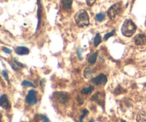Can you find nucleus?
<instances>
[{"instance_id":"f257e3e1","label":"nucleus","mask_w":146,"mask_h":122,"mask_svg":"<svg viewBox=\"0 0 146 122\" xmlns=\"http://www.w3.org/2000/svg\"><path fill=\"white\" fill-rule=\"evenodd\" d=\"M135 30H136V26L130 19L126 20L124 22L122 29H121L122 34L128 37H131L135 32Z\"/></svg>"},{"instance_id":"f03ea898","label":"nucleus","mask_w":146,"mask_h":122,"mask_svg":"<svg viewBox=\"0 0 146 122\" xmlns=\"http://www.w3.org/2000/svg\"><path fill=\"white\" fill-rule=\"evenodd\" d=\"M75 20L76 24L81 27L88 26V24H89V17H88L86 11H84V10L79 11L76 15Z\"/></svg>"},{"instance_id":"7ed1b4c3","label":"nucleus","mask_w":146,"mask_h":122,"mask_svg":"<svg viewBox=\"0 0 146 122\" xmlns=\"http://www.w3.org/2000/svg\"><path fill=\"white\" fill-rule=\"evenodd\" d=\"M121 11V5L119 3L113 5L108 11V15L111 19H114Z\"/></svg>"},{"instance_id":"20e7f679","label":"nucleus","mask_w":146,"mask_h":122,"mask_svg":"<svg viewBox=\"0 0 146 122\" xmlns=\"http://www.w3.org/2000/svg\"><path fill=\"white\" fill-rule=\"evenodd\" d=\"M26 101L27 104L30 105H34L37 102L36 98V91L34 90H30L28 92L27 97H26Z\"/></svg>"},{"instance_id":"39448f33","label":"nucleus","mask_w":146,"mask_h":122,"mask_svg":"<svg viewBox=\"0 0 146 122\" xmlns=\"http://www.w3.org/2000/svg\"><path fill=\"white\" fill-rule=\"evenodd\" d=\"M91 81H92V82L96 86L104 85V84H106L107 82V77H106L105 74H101L100 75L95 77V78H93L92 79H91Z\"/></svg>"},{"instance_id":"423d86ee","label":"nucleus","mask_w":146,"mask_h":122,"mask_svg":"<svg viewBox=\"0 0 146 122\" xmlns=\"http://www.w3.org/2000/svg\"><path fill=\"white\" fill-rule=\"evenodd\" d=\"M92 101H96L100 105L103 106L104 104V94L101 92H97L91 98Z\"/></svg>"},{"instance_id":"0eeeda50","label":"nucleus","mask_w":146,"mask_h":122,"mask_svg":"<svg viewBox=\"0 0 146 122\" xmlns=\"http://www.w3.org/2000/svg\"><path fill=\"white\" fill-rule=\"evenodd\" d=\"M134 41L136 45H143L146 43V35L144 34H139L135 37Z\"/></svg>"},{"instance_id":"6e6552de","label":"nucleus","mask_w":146,"mask_h":122,"mask_svg":"<svg viewBox=\"0 0 146 122\" xmlns=\"http://www.w3.org/2000/svg\"><path fill=\"white\" fill-rule=\"evenodd\" d=\"M55 94L56 95V99L61 104H65L68 99V94L66 92H58Z\"/></svg>"},{"instance_id":"1a4fd4ad","label":"nucleus","mask_w":146,"mask_h":122,"mask_svg":"<svg viewBox=\"0 0 146 122\" xmlns=\"http://www.w3.org/2000/svg\"><path fill=\"white\" fill-rule=\"evenodd\" d=\"M0 105H1L2 108L5 109H9L11 107L9 101L7 96L6 94H4V95L1 97V99H0Z\"/></svg>"},{"instance_id":"9d476101","label":"nucleus","mask_w":146,"mask_h":122,"mask_svg":"<svg viewBox=\"0 0 146 122\" xmlns=\"http://www.w3.org/2000/svg\"><path fill=\"white\" fill-rule=\"evenodd\" d=\"M15 51L19 55H26L29 53V50L25 47H18L15 49Z\"/></svg>"},{"instance_id":"9b49d317","label":"nucleus","mask_w":146,"mask_h":122,"mask_svg":"<svg viewBox=\"0 0 146 122\" xmlns=\"http://www.w3.org/2000/svg\"><path fill=\"white\" fill-rule=\"evenodd\" d=\"M137 122H146V112L141 111L138 113L136 117Z\"/></svg>"},{"instance_id":"f8f14e48","label":"nucleus","mask_w":146,"mask_h":122,"mask_svg":"<svg viewBox=\"0 0 146 122\" xmlns=\"http://www.w3.org/2000/svg\"><path fill=\"white\" fill-rule=\"evenodd\" d=\"M93 74H94V69L91 67H87L84 71V76L86 79H89L93 75Z\"/></svg>"},{"instance_id":"ddd939ff","label":"nucleus","mask_w":146,"mask_h":122,"mask_svg":"<svg viewBox=\"0 0 146 122\" xmlns=\"http://www.w3.org/2000/svg\"><path fill=\"white\" fill-rule=\"evenodd\" d=\"M97 56H98V51H96L94 52L91 57L88 59V63L91 64H94L96 63V61Z\"/></svg>"},{"instance_id":"4468645a","label":"nucleus","mask_w":146,"mask_h":122,"mask_svg":"<svg viewBox=\"0 0 146 122\" xmlns=\"http://www.w3.org/2000/svg\"><path fill=\"white\" fill-rule=\"evenodd\" d=\"M71 5H72V0H64L63 1V7L66 9H71Z\"/></svg>"},{"instance_id":"2eb2a0df","label":"nucleus","mask_w":146,"mask_h":122,"mask_svg":"<svg viewBox=\"0 0 146 122\" xmlns=\"http://www.w3.org/2000/svg\"><path fill=\"white\" fill-rule=\"evenodd\" d=\"M94 45H95V47H97V46H98L100 44H101V37L100 36L99 34H97L96 35L95 38H94Z\"/></svg>"},{"instance_id":"dca6fc26","label":"nucleus","mask_w":146,"mask_h":122,"mask_svg":"<svg viewBox=\"0 0 146 122\" xmlns=\"http://www.w3.org/2000/svg\"><path fill=\"white\" fill-rule=\"evenodd\" d=\"M94 88L93 86H90V87H87V88L83 89L81 90V93H82V94H90V93H91L93 90H94Z\"/></svg>"},{"instance_id":"f3484780","label":"nucleus","mask_w":146,"mask_h":122,"mask_svg":"<svg viewBox=\"0 0 146 122\" xmlns=\"http://www.w3.org/2000/svg\"><path fill=\"white\" fill-rule=\"evenodd\" d=\"M37 117H38V122H49V120L48 119V118L44 115H38Z\"/></svg>"},{"instance_id":"a211bd4d","label":"nucleus","mask_w":146,"mask_h":122,"mask_svg":"<svg viewBox=\"0 0 146 122\" xmlns=\"http://www.w3.org/2000/svg\"><path fill=\"white\" fill-rule=\"evenodd\" d=\"M104 18H105V15H104V14H103V13H100V14H97L96 17V19L97 21H103V20L104 19Z\"/></svg>"},{"instance_id":"6ab92c4d","label":"nucleus","mask_w":146,"mask_h":122,"mask_svg":"<svg viewBox=\"0 0 146 122\" xmlns=\"http://www.w3.org/2000/svg\"><path fill=\"white\" fill-rule=\"evenodd\" d=\"M115 30H113V31H111V32L106 34L105 36H104V39L107 40L108 38H110V37H112V36H113L114 34H115Z\"/></svg>"},{"instance_id":"aec40b11","label":"nucleus","mask_w":146,"mask_h":122,"mask_svg":"<svg viewBox=\"0 0 146 122\" xmlns=\"http://www.w3.org/2000/svg\"><path fill=\"white\" fill-rule=\"evenodd\" d=\"M88 110H87V109H84V111H83L82 115H81V117H80L79 122H82V121H83V119H84V117H85L86 116L87 114H88Z\"/></svg>"},{"instance_id":"412c9836","label":"nucleus","mask_w":146,"mask_h":122,"mask_svg":"<svg viewBox=\"0 0 146 122\" xmlns=\"http://www.w3.org/2000/svg\"><path fill=\"white\" fill-rule=\"evenodd\" d=\"M22 86H24V87H34V84L29 81H24L22 82Z\"/></svg>"},{"instance_id":"4be33fe9","label":"nucleus","mask_w":146,"mask_h":122,"mask_svg":"<svg viewBox=\"0 0 146 122\" xmlns=\"http://www.w3.org/2000/svg\"><path fill=\"white\" fill-rule=\"evenodd\" d=\"M2 75H3V77H4V79H5L6 80H7V82H9V78H8V75H7V72L6 71H2Z\"/></svg>"},{"instance_id":"5701e85b","label":"nucleus","mask_w":146,"mask_h":122,"mask_svg":"<svg viewBox=\"0 0 146 122\" xmlns=\"http://www.w3.org/2000/svg\"><path fill=\"white\" fill-rule=\"evenodd\" d=\"M95 1L96 0H86V3L88 6H92Z\"/></svg>"},{"instance_id":"b1692460","label":"nucleus","mask_w":146,"mask_h":122,"mask_svg":"<svg viewBox=\"0 0 146 122\" xmlns=\"http://www.w3.org/2000/svg\"><path fill=\"white\" fill-rule=\"evenodd\" d=\"M3 51H4L5 53H7V54H10V53L11 52V50L7 48H3Z\"/></svg>"},{"instance_id":"393cba45","label":"nucleus","mask_w":146,"mask_h":122,"mask_svg":"<svg viewBox=\"0 0 146 122\" xmlns=\"http://www.w3.org/2000/svg\"><path fill=\"white\" fill-rule=\"evenodd\" d=\"M14 62H15L16 64H18L19 66H20V67H24V65H23L22 64H21V63H19V62L18 61H17V59H14Z\"/></svg>"},{"instance_id":"a878e982","label":"nucleus","mask_w":146,"mask_h":122,"mask_svg":"<svg viewBox=\"0 0 146 122\" xmlns=\"http://www.w3.org/2000/svg\"><path fill=\"white\" fill-rule=\"evenodd\" d=\"M81 51H82V49H80V53H79V51H78V58H79V59L80 60H81L82 59V57H81Z\"/></svg>"},{"instance_id":"bb28decb","label":"nucleus","mask_w":146,"mask_h":122,"mask_svg":"<svg viewBox=\"0 0 146 122\" xmlns=\"http://www.w3.org/2000/svg\"><path fill=\"white\" fill-rule=\"evenodd\" d=\"M78 103H79V104H82L83 103H84V100H83L82 99H81V97H78Z\"/></svg>"},{"instance_id":"cd10ccee","label":"nucleus","mask_w":146,"mask_h":122,"mask_svg":"<svg viewBox=\"0 0 146 122\" xmlns=\"http://www.w3.org/2000/svg\"><path fill=\"white\" fill-rule=\"evenodd\" d=\"M11 67H12V68L14 69V70H16V71H17V70H18V68H17V67H15V65H14V64H11Z\"/></svg>"},{"instance_id":"c85d7f7f","label":"nucleus","mask_w":146,"mask_h":122,"mask_svg":"<svg viewBox=\"0 0 146 122\" xmlns=\"http://www.w3.org/2000/svg\"><path fill=\"white\" fill-rule=\"evenodd\" d=\"M89 122H94V120H93V119H91V121H90Z\"/></svg>"},{"instance_id":"c756f323","label":"nucleus","mask_w":146,"mask_h":122,"mask_svg":"<svg viewBox=\"0 0 146 122\" xmlns=\"http://www.w3.org/2000/svg\"><path fill=\"white\" fill-rule=\"evenodd\" d=\"M121 122H125V121H124L123 120H122V121H121Z\"/></svg>"}]
</instances>
